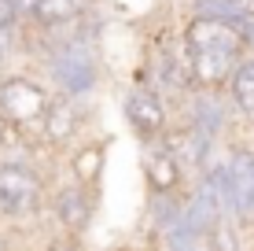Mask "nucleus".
Returning a JSON list of instances; mask_svg holds the SVG:
<instances>
[{
    "mask_svg": "<svg viewBox=\"0 0 254 251\" xmlns=\"http://www.w3.org/2000/svg\"><path fill=\"white\" fill-rule=\"evenodd\" d=\"M140 170H144L147 196L188 192V188H191V177L185 174V167L177 163V155H173V148L166 144V137H155V141L140 144Z\"/></svg>",
    "mask_w": 254,
    "mask_h": 251,
    "instance_id": "8",
    "label": "nucleus"
},
{
    "mask_svg": "<svg viewBox=\"0 0 254 251\" xmlns=\"http://www.w3.org/2000/svg\"><path fill=\"white\" fill-rule=\"evenodd\" d=\"M236 7H240L243 15H254V0H236Z\"/></svg>",
    "mask_w": 254,
    "mask_h": 251,
    "instance_id": "20",
    "label": "nucleus"
},
{
    "mask_svg": "<svg viewBox=\"0 0 254 251\" xmlns=\"http://www.w3.org/2000/svg\"><path fill=\"white\" fill-rule=\"evenodd\" d=\"M251 251H254V222H251Z\"/></svg>",
    "mask_w": 254,
    "mask_h": 251,
    "instance_id": "22",
    "label": "nucleus"
},
{
    "mask_svg": "<svg viewBox=\"0 0 254 251\" xmlns=\"http://www.w3.org/2000/svg\"><path fill=\"white\" fill-rule=\"evenodd\" d=\"M129 251H136V244L129 248ZM151 251H162V244H159V237H155V244H151Z\"/></svg>",
    "mask_w": 254,
    "mask_h": 251,
    "instance_id": "21",
    "label": "nucleus"
},
{
    "mask_svg": "<svg viewBox=\"0 0 254 251\" xmlns=\"http://www.w3.org/2000/svg\"><path fill=\"white\" fill-rule=\"evenodd\" d=\"M225 89H229V96H232V107H236V115H240V122L254 126V52L243 56V63L232 71Z\"/></svg>",
    "mask_w": 254,
    "mask_h": 251,
    "instance_id": "12",
    "label": "nucleus"
},
{
    "mask_svg": "<svg viewBox=\"0 0 254 251\" xmlns=\"http://www.w3.org/2000/svg\"><path fill=\"white\" fill-rule=\"evenodd\" d=\"M122 115H126L129 129L136 133V141H155V137H166L177 122V103L170 96H162V92L147 89V85H136L126 92V100H122Z\"/></svg>",
    "mask_w": 254,
    "mask_h": 251,
    "instance_id": "6",
    "label": "nucleus"
},
{
    "mask_svg": "<svg viewBox=\"0 0 254 251\" xmlns=\"http://www.w3.org/2000/svg\"><path fill=\"white\" fill-rule=\"evenodd\" d=\"M0 251H11V237H7V226L0 222Z\"/></svg>",
    "mask_w": 254,
    "mask_h": 251,
    "instance_id": "19",
    "label": "nucleus"
},
{
    "mask_svg": "<svg viewBox=\"0 0 254 251\" xmlns=\"http://www.w3.org/2000/svg\"><path fill=\"white\" fill-rule=\"evenodd\" d=\"M92 118L96 115H92L89 100L56 92V100H52V107H48V118H45V126H41V137H37L41 155L63 163L66 155L92 133Z\"/></svg>",
    "mask_w": 254,
    "mask_h": 251,
    "instance_id": "4",
    "label": "nucleus"
},
{
    "mask_svg": "<svg viewBox=\"0 0 254 251\" xmlns=\"http://www.w3.org/2000/svg\"><path fill=\"white\" fill-rule=\"evenodd\" d=\"M203 251H243V226L236 218H217L203 233Z\"/></svg>",
    "mask_w": 254,
    "mask_h": 251,
    "instance_id": "13",
    "label": "nucleus"
},
{
    "mask_svg": "<svg viewBox=\"0 0 254 251\" xmlns=\"http://www.w3.org/2000/svg\"><path fill=\"white\" fill-rule=\"evenodd\" d=\"M0 22H7V26H22V7H19V0H0Z\"/></svg>",
    "mask_w": 254,
    "mask_h": 251,
    "instance_id": "16",
    "label": "nucleus"
},
{
    "mask_svg": "<svg viewBox=\"0 0 254 251\" xmlns=\"http://www.w3.org/2000/svg\"><path fill=\"white\" fill-rule=\"evenodd\" d=\"M96 207H100V192L85 188L81 181L74 177H63L56 181L52 188V203H48V214L56 222L59 233H70V237H85L96 218Z\"/></svg>",
    "mask_w": 254,
    "mask_h": 251,
    "instance_id": "7",
    "label": "nucleus"
},
{
    "mask_svg": "<svg viewBox=\"0 0 254 251\" xmlns=\"http://www.w3.org/2000/svg\"><path fill=\"white\" fill-rule=\"evenodd\" d=\"M37 4H41V0H19V7H22V19H30V15L37 11Z\"/></svg>",
    "mask_w": 254,
    "mask_h": 251,
    "instance_id": "18",
    "label": "nucleus"
},
{
    "mask_svg": "<svg viewBox=\"0 0 254 251\" xmlns=\"http://www.w3.org/2000/svg\"><path fill=\"white\" fill-rule=\"evenodd\" d=\"M37 251H89L85 248V237H70V233H52V237H45L37 244Z\"/></svg>",
    "mask_w": 254,
    "mask_h": 251,
    "instance_id": "15",
    "label": "nucleus"
},
{
    "mask_svg": "<svg viewBox=\"0 0 254 251\" xmlns=\"http://www.w3.org/2000/svg\"><path fill=\"white\" fill-rule=\"evenodd\" d=\"M185 37V56H188V78L191 89H225L232 71L251 56L240 26L210 15H188L181 26Z\"/></svg>",
    "mask_w": 254,
    "mask_h": 251,
    "instance_id": "1",
    "label": "nucleus"
},
{
    "mask_svg": "<svg viewBox=\"0 0 254 251\" xmlns=\"http://www.w3.org/2000/svg\"><path fill=\"white\" fill-rule=\"evenodd\" d=\"M11 137H15V133H11V126H7V122H4V115H0V152H4V144L11 141Z\"/></svg>",
    "mask_w": 254,
    "mask_h": 251,
    "instance_id": "17",
    "label": "nucleus"
},
{
    "mask_svg": "<svg viewBox=\"0 0 254 251\" xmlns=\"http://www.w3.org/2000/svg\"><path fill=\"white\" fill-rule=\"evenodd\" d=\"M56 100V89L41 78L37 67H22V71H4L0 74V115L11 126V133L26 137L37 144L41 126L48 118V107Z\"/></svg>",
    "mask_w": 254,
    "mask_h": 251,
    "instance_id": "3",
    "label": "nucleus"
},
{
    "mask_svg": "<svg viewBox=\"0 0 254 251\" xmlns=\"http://www.w3.org/2000/svg\"><path fill=\"white\" fill-rule=\"evenodd\" d=\"M15 56H22V26L0 22V74L11 71Z\"/></svg>",
    "mask_w": 254,
    "mask_h": 251,
    "instance_id": "14",
    "label": "nucleus"
},
{
    "mask_svg": "<svg viewBox=\"0 0 254 251\" xmlns=\"http://www.w3.org/2000/svg\"><path fill=\"white\" fill-rule=\"evenodd\" d=\"M177 118L195 126L199 133L214 137V141H229L236 126V107L229 89H188L185 100L177 103Z\"/></svg>",
    "mask_w": 254,
    "mask_h": 251,
    "instance_id": "5",
    "label": "nucleus"
},
{
    "mask_svg": "<svg viewBox=\"0 0 254 251\" xmlns=\"http://www.w3.org/2000/svg\"><path fill=\"white\" fill-rule=\"evenodd\" d=\"M225 163H229L232 177V203H236V222L251 229L254 222V148L247 141H225Z\"/></svg>",
    "mask_w": 254,
    "mask_h": 251,
    "instance_id": "10",
    "label": "nucleus"
},
{
    "mask_svg": "<svg viewBox=\"0 0 254 251\" xmlns=\"http://www.w3.org/2000/svg\"><path fill=\"white\" fill-rule=\"evenodd\" d=\"M96 11H100V0H41L26 26H33L45 37H63V33L96 26Z\"/></svg>",
    "mask_w": 254,
    "mask_h": 251,
    "instance_id": "9",
    "label": "nucleus"
},
{
    "mask_svg": "<svg viewBox=\"0 0 254 251\" xmlns=\"http://www.w3.org/2000/svg\"><path fill=\"white\" fill-rule=\"evenodd\" d=\"M41 159H0V222L30 226L48 214L56 177L45 174Z\"/></svg>",
    "mask_w": 254,
    "mask_h": 251,
    "instance_id": "2",
    "label": "nucleus"
},
{
    "mask_svg": "<svg viewBox=\"0 0 254 251\" xmlns=\"http://www.w3.org/2000/svg\"><path fill=\"white\" fill-rule=\"evenodd\" d=\"M63 163H66V177L81 181V185L92 188V192H103V170H107V137L89 133Z\"/></svg>",
    "mask_w": 254,
    "mask_h": 251,
    "instance_id": "11",
    "label": "nucleus"
}]
</instances>
